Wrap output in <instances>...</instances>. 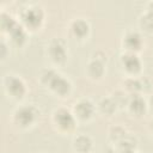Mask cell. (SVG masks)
<instances>
[{
	"mask_svg": "<svg viewBox=\"0 0 153 153\" xmlns=\"http://www.w3.org/2000/svg\"><path fill=\"white\" fill-rule=\"evenodd\" d=\"M43 79L45 82H48L51 86V88H54L56 92H59L61 94L68 92V90H69V82L61 75L56 74L54 71H47L43 74Z\"/></svg>",
	"mask_w": 153,
	"mask_h": 153,
	"instance_id": "1",
	"label": "cell"
},
{
	"mask_svg": "<svg viewBox=\"0 0 153 153\" xmlns=\"http://www.w3.org/2000/svg\"><path fill=\"white\" fill-rule=\"evenodd\" d=\"M16 118H17V121L20 124L26 126V124H29V123H31L33 121V118H35V111L30 106H23V108H20L17 111Z\"/></svg>",
	"mask_w": 153,
	"mask_h": 153,
	"instance_id": "2",
	"label": "cell"
},
{
	"mask_svg": "<svg viewBox=\"0 0 153 153\" xmlns=\"http://www.w3.org/2000/svg\"><path fill=\"white\" fill-rule=\"evenodd\" d=\"M23 18L24 20L31 25V26H36L37 24H39L41 19H42V12L39 8H36V7H31V8H27L24 14H23Z\"/></svg>",
	"mask_w": 153,
	"mask_h": 153,
	"instance_id": "3",
	"label": "cell"
},
{
	"mask_svg": "<svg viewBox=\"0 0 153 153\" xmlns=\"http://www.w3.org/2000/svg\"><path fill=\"white\" fill-rule=\"evenodd\" d=\"M55 120L56 122L59 123L60 127L62 128H71L73 124H74V120H73V116L71 115L69 111L65 110V109H61L56 112L55 115Z\"/></svg>",
	"mask_w": 153,
	"mask_h": 153,
	"instance_id": "4",
	"label": "cell"
},
{
	"mask_svg": "<svg viewBox=\"0 0 153 153\" xmlns=\"http://www.w3.org/2000/svg\"><path fill=\"white\" fill-rule=\"evenodd\" d=\"M7 88L13 96H22L25 91L24 84L18 78H8L7 79Z\"/></svg>",
	"mask_w": 153,
	"mask_h": 153,
	"instance_id": "5",
	"label": "cell"
},
{
	"mask_svg": "<svg viewBox=\"0 0 153 153\" xmlns=\"http://www.w3.org/2000/svg\"><path fill=\"white\" fill-rule=\"evenodd\" d=\"M122 61H123V65L126 66V68L128 71H130V72H135V71H137L140 68V60L134 54H126V55H123Z\"/></svg>",
	"mask_w": 153,
	"mask_h": 153,
	"instance_id": "6",
	"label": "cell"
},
{
	"mask_svg": "<svg viewBox=\"0 0 153 153\" xmlns=\"http://www.w3.org/2000/svg\"><path fill=\"white\" fill-rule=\"evenodd\" d=\"M50 55L55 61H63L66 57V50L65 47L60 42H54L50 45Z\"/></svg>",
	"mask_w": 153,
	"mask_h": 153,
	"instance_id": "7",
	"label": "cell"
},
{
	"mask_svg": "<svg viewBox=\"0 0 153 153\" xmlns=\"http://www.w3.org/2000/svg\"><path fill=\"white\" fill-rule=\"evenodd\" d=\"M75 111H76V114H78L80 117L87 118V117H90V115L92 114L93 106H92V104H91L88 100H81V102H79V103L75 105Z\"/></svg>",
	"mask_w": 153,
	"mask_h": 153,
	"instance_id": "8",
	"label": "cell"
},
{
	"mask_svg": "<svg viewBox=\"0 0 153 153\" xmlns=\"http://www.w3.org/2000/svg\"><path fill=\"white\" fill-rule=\"evenodd\" d=\"M126 45L129 49H137L141 45V37L136 32H130L126 36Z\"/></svg>",
	"mask_w": 153,
	"mask_h": 153,
	"instance_id": "9",
	"label": "cell"
},
{
	"mask_svg": "<svg viewBox=\"0 0 153 153\" xmlns=\"http://www.w3.org/2000/svg\"><path fill=\"white\" fill-rule=\"evenodd\" d=\"M73 31H74L75 35L82 37V36H85V35L87 33V31H88V25H87L86 22H84V20H81V19H78V20H75V22L73 23Z\"/></svg>",
	"mask_w": 153,
	"mask_h": 153,
	"instance_id": "10",
	"label": "cell"
},
{
	"mask_svg": "<svg viewBox=\"0 0 153 153\" xmlns=\"http://www.w3.org/2000/svg\"><path fill=\"white\" fill-rule=\"evenodd\" d=\"M130 108H131L133 111H135L137 114L142 112L145 110V102H143V99L141 97H139V96H134L131 98V100H130Z\"/></svg>",
	"mask_w": 153,
	"mask_h": 153,
	"instance_id": "11",
	"label": "cell"
},
{
	"mask_svg": "<svg viewBox=\"0 0 153 153\" xmlns=\"http://www.w3.org/2000/svg\"><path fill=\"white\" fill-rule=\"evenodd\" d=\"M75 147H76L79 151H87V149L91 147V140H90V137H87V136H85V135L79 136V137L75 140Z\"/></svg>",
	"mask_w": 153,
	"mask_h": 153,
	"instance_id": "12",
	"label": "cell"
},
{
	"mask_svg": "<svg viewBox=\"0 0 153 153\" xmlns=\"http://www.w3.org/2000/svg\"><path fill=\"white\" fill-rule=\"evenodd\" d=\"M90 73L93 76H99L103 73V65L99 61H93L90 63Z\"/></svg>",
	"mask_w": 153,
	"mask_h": 153,
	"instance_id": "13",
	"label": "cell"
},
{
	"mask_svg": "<svg viewBox=\"0 0 153 153\" xmlns=\"http://www.w3.org/2000/svg\"><path fill=\"white\" fill-rule=\"evenodd\" d=\"M11 33H12V37H13V39L16 41V42H18V43H20V42H23L24 41V38H25V33H24V31L22 30V27H18L17 25L10 31Z\"/></svg>",
	"mask_w": 153,
	"mask_h": 153,
	"instance_id": "14",
	"label": "cell"
},
{
	"mask_svg": "<svg viewBox=\"0 0 153 153\" xmlns=\"http://www.w3.org/2000/svg\"><path fill=\"white\" fill-rule=\"evenodd\" d=\"M100 105H102V109L105 112H111L115 109V103L112 100H110V99H104Z\"/></svg>",
	"mask_w": 153,
	"mask_h": 153,
	"instance_id": "15",
	"label": "cell"
},
{
	"mask_svg": "<svg viewBox=\"0 0 153 153\" xmlns=\"http://www.w3.org/2000/svg\"><path fill=\"white\" fill-rule=\"evenodd\" d=\"M142 25L146 27V29H153V17H151L149 14L145 16L142 18Z\"/></svg>",
	"mask_w": 153,
	"mask_h": 153,
	"instance_id": "16",
	"label": "cell"
},
{
	"mask_svg": "<svg viewBox=\"0 0 153 153\" xmlns=\"http://www.w3.org/2000/svg\"><path fill=\"white\" fill-rule=\"evenodd\" d=\"M148 14H149L151 17H153V2L149 5V11H148Z\"/></svg>",
	"mask_w": 153,
	"mask_h": 153,
	"instance_id": "17",
	"label": "cell"
},
{
	"mask_svg": "<svg viewBox=\"0 0 153 153\" xmlns=\"http://www.w3.org/2000/svg\"><path fill=\"white\" fill-rule=\"evenodd\" d=\"M123 153H134V152H131V151H124Z\"/></svg>",
	"mask_w": 153,
	"mask_h": 153,
	"instance_id": "18",
	"label": "cell"
},
{
	"mask_svg": "<svg viewBox=\"0 0 153 153\" xmlns=\"http://www.w3.org/2000/svg\"><path fill=\"white\" fill-rule=\"evenodd\" d=\"M151 103H152V106H153V97H152V99H151Z\"/></svg>",
	"mask_w": 153,
	"mask_h": 153,
	"instance_id": "19",
	"label": "cell"
}]
</instances>
